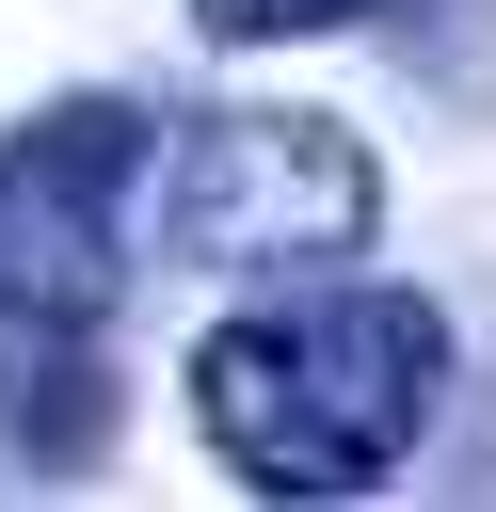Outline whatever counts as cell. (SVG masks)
Instances as JSON below:
<instances>
[{"mask_svg":"<svg viewBox=\"0 0 496 512\" xmlns=\"http://www.w3.org/2000/svg\"><path fill=\"white\" fill-rule=\"evenodd\" d=\"M176 400L224 448V480H256V496H368V480L416 464V432L448 400V320L416 288H288V304L208 320Z\"/></svg>","mask_w":496,"mask_h":512,"instance_id":"1","label":"cell"},{"mask_svg":"<svg viewBox=\"0 0 496 512\" xmlns=\"http://www.w3.org/2000/svg\"><path fill=\"white\" fill-rule=\"evenodd\" d=\"M352 16H384V0H192L208 48H304V32H352Z\"/></svg>","mask_w":496,"mask_h":512,"instance_id":"4","label":"cell"},{"mask_svg":"<svg viewBox=\"0 0 496 512\" xmlns=\"http://www.w3.org/2000/svg\"><path fill=\"white\" fill-rule=\"evenodd\" d=\"M368 224L384 176L336 112H160L144 144V240L192 272H336Z\"/></svg>","mask_w":496,"mask_h":512,"instance_id":"3","label":"cell"},{"mask_svg":"<svg viewBox=\"0 0 496 512\" xmlns=\"http://www.w3.org/2000/svg\"><path fill=\"white\" fill-rule=\"evenodd\" d=\"M144 144H160L144 96H64L0 144V416L16 432L48 416V464H80L112 400L96 352L144 256Z\"/></svg>","mask_w":496,"mask_h":512,"instance_id":"2","label":"cell"}]
</instances>
